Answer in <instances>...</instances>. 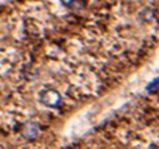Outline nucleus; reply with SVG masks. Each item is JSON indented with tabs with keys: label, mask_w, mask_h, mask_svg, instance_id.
Masks as SVG:
<instances>
[{
	"label": "nucleus",
	"mask_w": 159,
	"mask_h": 149,
	"mask_svg": "<svg viewBox=\"0 0 159 149\" xmlns=\"http://www.w3.org/2000/svg\"><path fill=\"white\" fill-rule=\"evenodd\" d=\"M74 2H75V0H60V3L64 4L65 7H70V5H73Z\"/></svg>",
	"instance_id": "obj_4"
},
{
	"label": "nucleus",
	"mask_w": 159,
	"mask_h": 149,
	"mask_svg": "<svg viewBox=\"0 0 159 149\" xmlns=\"http://www.w3.org/2000/svg\"><path fill=\"white\" fill-rule=\"evenodd\" d=\"M147 90H148V92H157V90H159V78L154 79V80L147 87Z\"/></svg>",
	"instance_id": "obj_3"
},
{
	"label": "nucleus",
	"mask_w": 159,
	"mask_h": 149,
	"mask_svg": "<svg viewBox=\"0 0 159 149\" xmlns=\"http://www.w3.org/2000/svg\"><path fill=\"white\" fill-rule=\"evenodd\" d=\"M38 132H39V125L36 123H26L23 128V137L25 139H34L36 135H38Z\"/></svg>",
	"instance_id": "obj_2"
},
{
	"label": "nucleus",
	"mask_w": 159,
	"mask_h": 149,
	"mask_svg": "<svg viewBox=\"0 0 159 149\" xmlns=\"http://www.w3.org/2000/svg\"><path fill=\"white\" fill-rule=\"evenodd\" d=\"M39 99L40 102L45 105V106H57L60 100H61V97L60 94L55 90V89H52V88H47V89H43L39 94Z\"/></svg>",
	"instance_id": "obj_1"
}]
</instances>
